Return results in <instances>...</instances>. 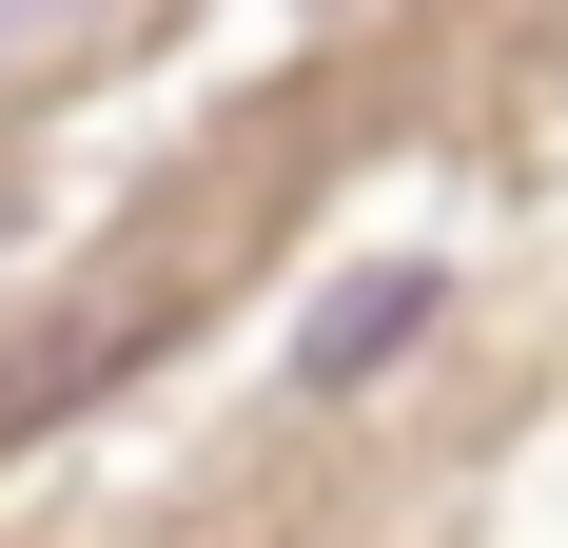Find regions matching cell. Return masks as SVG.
Wrapping results in <instances>:
<instances>
[{"instance_id":"7a4b0ae2","label":"cell","mask_w":568,"mask_h":548,"mask_svg":"<svg viewBox=\"0 0 568 548\" xmlns=\"http://www.w3.org/2000/svg\"><path fill=\"white\" fill-rule=\"evenodd\" d=\"M59 20H99V0H0V59H20V40H59Z\"/></svg>"},{"instance_id":"6da1fadb","label":"cell","mask_w":568,"mask_h":548,"mask_svg":"<svg viewBox=\"0 0 568 548\" xmlns=\"http://www.w3.org/2000/svg\"><path fill=\"white\" fill-rule=\"evenodd\" d=\"M412 333H432V274H373V294H334V314L294 333V373H314V392H353V373H393Z\"/></svg>"}]
</instances>
